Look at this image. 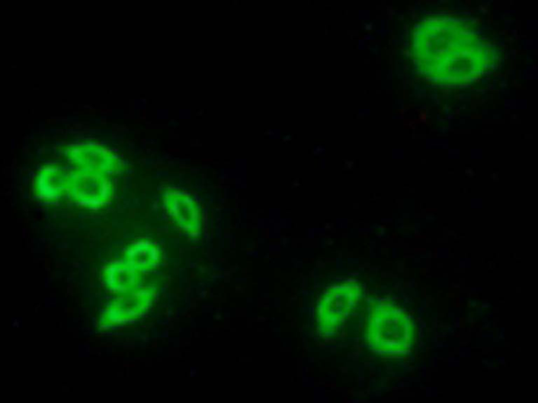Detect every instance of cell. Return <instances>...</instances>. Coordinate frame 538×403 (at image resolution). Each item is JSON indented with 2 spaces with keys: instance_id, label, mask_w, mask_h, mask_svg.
I'll return each instance as SVG.
<instances>
[{
  "instance_id": "6da1fadb",
  "label": "cell",
  "mask_w": 538,
  "mask_h": 403,
  "mask_svg": "<svg viewBox=\"0 0 538 403\" xmlns=\"http://www.w3.org/2000/svg\"><path fill=\"white\" fill-rule=\"evenodd\" d=\"M412 333L409 318L393 309L379 308L370 318L369 342L378 351L406 350L412 344Z\"/></svg>"
},
{
  "instance_id": "7a4b0ae2",
  "label": "cell",
  "mask_w": 538,
  "mask_h": 403,
  "mask_svg": "<svg viewBox=\"0 0 538 403\" xmlns=\"http://www.w3.org/2000/svg\"><path fill=\"white\" fill-rule=\"evenodd\" d=\"M113 195L110 176L74 168L67 195L71 201L84 207L98 208L109 204Z\"/></svg>"
},
{
  "instance_id": "3957f363",
  "label": "cell",
  "mask_w": 538,
  "mask_h": 403,
  "mask_svg": "<svg viewBox=\"0 0 538 403\" xmlns=\"http://www.w3.org/2000/svg\"><path fill=\"white\" fill-rule=\"evenodd\" d=\"M156 296L153 287H140L127 293L117 295L103 309L100 323L103 327H113L134 322L143 317Z\"/></svg>"
},
{
  "instance_id": "277c9868",
  "label": "cell",
  "mask_w": 538,
  "mask_h": 403,
  "mask_svg": "<svg viewBox=\"0 0 538 403\" xmlns=\"http://www.w3.org/2000/svg\"><path fill=\"white\" fill-rule=\"evenodd\" d=\"M68 162L76 169L90 170L108 176L123 170V160L111 149L99 142H77L65 150Z\"/></svg>"
},
{
  "instance_id": "5b68a950",
  "label": "cell",
  "mask_w": 538,
  "mask_h": 403,
  "mask_svg": "<svg viewBox=\"0 0 538 403\" xmlns=\"http://www.w3.org/2000/svg\"><path fill=\"white\" fill-rule=\"evenodd\" d=\"M74 168L59 165H48L39 168L32 180L34 197L52 202L67 196Z\"/></svg>"
},
{
  "instance_id": "8992f818",
  "label": "cell",
  "mask_w": 538,
  "mask_h": 403,
  "mask_svg": "<svg viewBox=\"0 0 538 403\" xmlns=\"http://www.w3.org/2000/svg\"><path fill=\"white\" fill-rule=\"evenodd\" d=\"M163 202L168 215L181 230L190 235L200 232V207L188 193L167 191L163 194Z\"/></svg>"
},
{
  "instance_id": "52a82bcc",
  "label": "cell",
  "mask_w": 538,
  "mask_h": 403,
  "mask_svg": "<svg viewBox=\"0 0 538 403\" xmlns=\"http://www.w3.org/2000/svg\"><path fill=\"white\" fill-rule=\"evenodd\" d=\"M341 291L340 288H334V290H327L317 303V318L323 331L334 330L350 314L354 301L346 296L344 289Z\"/></svg>"
},
{
  "instance_id": "ba28073f",
  "label": "cell",
  "mask_w": 538,
  "mask_h": 403,
  "mask_svg": "<svg viewBox=\"0 0 538 403\" xmlns=\"http://www.w3.org/2000/svg\"><path fill=\"white\" fill-rule=\"evenodd\" d=\"M143 274L121 259L103 266L100 279L108 292L120 295L142 287Z\"/></svg>"
},
{
  "instance_id": "9c48e42d",
  "label": "cell",
  "mask_w": 538,
  "mask_h": 403,
  "mask_svg": "<svg viewBox=\"0 0 538 403\" xmlns=\"http://www.w3.org/2000/svg\"><path fill=\"white\" fill-rule=\"evenodd\" d=\"M122 259L134 269L145 273L160 264V249L154 242L140 240L129 244Z\"/></svg>"
}]
</instances>
